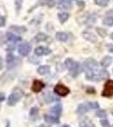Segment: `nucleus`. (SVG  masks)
Masks as SVG:
<instances>
[{
    "mask_svg": "<svg viewBox=\"0 0 113 127\" xmlns=\"http://www.w3.org/2000/svg\"><path fill=\"white\" fill-rule=\"evenodd\" d=\"M64 65L69 70L71 75L76 76V75H79V68H80L79 64L78 62H76V61H74L73 59H67L64 62Z\"/></svg>",
    "mask_w": 113,
    "mask_h": 127,
    "instance_id": "nucleus-1",
    "label": "nucleus"
},
{
    "mask_svg": "<svg viewBox=\"0 0 113 127\" xmlns=\"http://www.w3.org/2000/svg\"><path fill=\"white\" fill-rule=\"evenodd\" d=\"M105 88L102 92V96L106 97H111L113 96V81L108 80L105 84Z\"/></svg>",
    "mask_w": 113,
    "mask_h": 127,
    "instance_id": "nucleus-2",
    "label": "nucleus"
},
{
    "mask_svg": "<svg viewBox=\"0 0 113 127\" xmlns=\"http://www.w3.org/2000/svg\"><path fill=\"white\" fill-rule=\"evenodd\" d=\"M54 93L61 97H65L70 93V90L68 87H67L63 84H57L54 87Z\"/></svg>",
    "mask_w": 113,
    "mask_h": 127,
    "instance_id": "nucleus-3",
    "label": "nucleus"
},
{
    "mask_svg": "<svg viewBox=\"0 0 113 127\" xmlns=\"http://www.w3.org/2000/svg\"><path fill=\"white\" fill-rule=\"evenodd\" d=\"M22 97V94L20 93H13L9 95L8 98V105L14 106Z\"/></svg>",
    "mask_w": 113,
    "mask_h": 127,
    "instance_id": "nucleus-4",
    "label": "nucleus"
},
{
    "mask_svg": "<svg viewBox=\"0 0 113 127\" xmlns=\"http://www.w3.org/2000/svg\"><path fill=\"white\" fill-rule=\"evenodd\" d=\"M30 51H31V46L27 42H24V43L20 45L18 48V52L22 56H27L30 53Z\"/></svg>",
    "mask_w": 113,
    "mask_h": 127,
    "instance_id": "nucleus-5",
    "label": "nucleus"
},
{
    "mask_svg": "<svg viewBox=\"0 0 113 127\" xmlns=\"http://www.w3.org/2000/svg\"><path fill=\"white\" fill-rule=\"evenodd\" d=\"M84 67L87 70H94L98 67V63L93 59H88L84 62Z\"/></svg>",
    "mask_w": 113,
    "mask_h": 127,
    "instance_id": "nucleus-6",
    "label": "nucleus"
},
{
    "mask_svg": "<svg viewBox=\"0 0 113 127\" xmlns=\"http://www.w3.org/2000/svg\"><path fill=\"white\" fill-rule=\"evenodd\" d=\"M35 54L37 55V56H46V55H48L52 53V50L49 48H46V47H37L36 49H35Z\"/></svg>",
    "mask_w": 113,
    "mask_h": 127,
    "instance_id": "nucleus-7",
    "label": "nucleus"
},
{
    "mask_svg": "<svg viewBox=\"0 0 113 127\" xmlns=\"http://www.w3.org/2000/svg\"><path fill=\"white\" fill-rule=\"evenodd\" d=\"M45 85L44 83L42 82V81H39V80H35L33 81V84H32V87H31V89L34 93H40L41 91L44 88Z\"/></svg>",
    "mask_w": 113,
    "mask_h": 127,
    "instance_id": "nucleus-8",
    "label": "nucleus"
},
{
    "mask_svg": "<svg viewBox=\"0 0 113 127\" xmlns=\"http://www.w3.org/2000/svg\"><path fill=\"white\" fill-rule=\"evenodd\" d=\"M71 7H72V3L68 0H59L58 3H57V8L59 9L66 10L71 9Z\"/></svg>",
    "mask_w": 113,
    "mask_h": 127,
    "instance_id": "nucleus-9",
    "label": "nucleus"
},
{
    "mask_svg": "<svg viewBox=\"0 0 113 127\" xmlns=\"http://www.w3.org/2000/svg\"><path fill=\"white\" fill-rule=\"evenodd\" d=\"M82 36H83V37L85 38V40L89 41V42H92V43H94V42H97V36L94 34L91 33V32H84L83 33H82Z\"/></svg>",
    "mask_w": 113,
    "mask_h": 127,
    "instance_id": "nucleus-10",
    "label": "nucleus"
},
{
    "mask_svg": "<svg viewBox=\"0 0 113 127\" xmlns=\"http://www.w3.org/2000/svg\"><path fill=\"white\" fill-rule=\"evenodd\" d=\"M6 37H7V40L9 42H12V43H17L21 41V37L20 36H16L15 34L14 33H11V32H8L6 34Z\"/></svg>",
    "mask_w": 113,
    "mask_h": 127,
    "instance_id": "nucleus-11",
    "label": "nucleus"
},
{
    "mask_svg": "<svg viewBox=\"0 0 113 127\" xmlns=\"http://www.w3.org/2000/svg\"><path fill=\"white\" fill-rule=\"evenodd\" d=\"M17 61H19V59L14 57L13 54H9L7 56V64L9 67H13L17 64Z\"/></svg>",
    "mask_w": 113,
    "mask_h": 127,
    "instance_id": "nucleus-12",
    "label": "nucleus"
},
{
    "mask_svg": "<svg viewBox=\"0 0 113 127\" xmlns=\"http://www.w3.org/2000/svg\"><path fill=\"white\" fill-rule=\"evenodd\" d=\"M62 111H63V106H62L61 104H57V105L53 106V107L51 108V112L54 114L55 117H57V118L61 115Z\"/></svg>",
    "mask_w": 113,
    "mask_h": 127,
    "instance_id": "nucleus-13",
    "label": "nucleus"
},
{
    "mask_svg": "<svg viewBox=\"0 0 113 127\" xmlns=\"http://www.w3.org/2000/svg\"><path fill=\"white\" fill-rule=\"evenodd\" d=\"M50 66L49 65H41L40 67L37 69V72L39 75H46L50 72Z\"/></svg>",
    "mask_w": 113,
    "mask_h": 127,
    "instance_id": "nucleus-14",
    "label": "nucleus"
},
{
    "mask_svg": "<svg viewBox=\"0 0 113 127\" xmlns=\"http://www.w3.org/2000/svg\"><path fill=\"white\" fill-rule=\"evenodd\" d=\"M88 111H89V107H88L87 104L82 103L78 106L77 113L79 114H85V113H87Z\"/></svg>",
    "mask_w": 113,
    "mask_h": 127,
    "instance_id": "nucleus-15",
    "label": "nucleus"
},
{
    "mask_svg": "<svg viewBox=\"0 0 113 127\" xmlns=\"http://www.w3.org/2000/svg\"><path fill=\"white\" fill-rule=\"evenodd\" d=\"M56 38L60 42H66L68 38V36L67 33L63 32H58L56 33Z\"/></svg>",
    "mask_w": 113,
    "mask_h": 127,
    "instance_id": "nucleus-16",
    "label": "nucleus"
},
{
    "mask_svg": "<svg viewBox=\"0 0 113 127\" xmlns=\"http://www.w3.org/2000/svg\"><path fill=\"white\" fill-rule=\"evenodd\" d=\"M45 118V120L47 122V123H50V124H57L59 123V120H58V118L57 117H55V116H52V115H45L44 116Z\"/></svg>",
    "mask_w": 113,
    "mask_h": 127,
    "instance_id": "nucleus-17",
    "label": "nucleus"
},
{
    "mask_svg": "<svg viewBox=\"0 0 113 127\" xmlns=\"http://www.w3.org/2000/svg\"><path fill=\"white\" fill-rule=\"evenodd\" d=\"M57 17H58V20L61 23H64V22H66L68 19L69 15H68V13H67V12H62V13L58 14Z\"/></svg>",
    "mask_w": 113,
    "mask_h": 127,
    "instance_id": "nucleus-18",
    "label": "nucleus"
},
{
    "mask_svg": "<svg viewBox=\"0 0 113 127\" xmlns=\"http://www.w3.org/2000/svg\"><path fill=\"white\" fill-rule=\"evenodd\" d=\"M112 57L106 56V57H104L103 59L101 60V62H100V64H101V66H103V67H108L109 65L112 64Z\"/></svg>",
    "mask_w": 113,
    "mask_h": 127,
    "instance_id": "nucleus-19",
    "label": "nucleus"
},
{
    "mask_svg": "<svg viewBox=\"0 0 113 127\" xmlns=\"http://www.w3.org/2000/svg\"><path fill=\"white\" fill-rule=\"evenodd\" d=\"M98 75H99V78L100 81H102V80H106L109 78V76H110V75H109V72L107 70H106V69H102V70L100 71V73L98 74Z\"/></svg>",
    "mask_w": 113,
    "mask_h": 127,
    "instance_id": "nucleus-20",
    "label": "nucleus"
},
{
    "mask_svg": "<svg viewBox=\"0 0 113 127\" xmlns=\"http://www.w3.org/2000/svg\"><path fill=\"white\" fill-rule=\"evenodd\" d=\"M12 31H14V32H17V33H24L26 32V28L24 26H13L10 28Z\"/></svg>",
    "mask_w": 113,
    "mask_h": 127,
    "instance_id": "nucleus-21",
    "label": "nucleus"
},
{
    "mask_svg": "<svg viewBox=\"0 0 113 127\" xmlns=\"http://www.w3.org/2000/svg\"><path fill=\"white\" fill-rule=\"evenodd\" d=\"M46 38H47V36H46V34L40 32V33H38L36 36H35V41H36V42H42V41H45V40L46 39Z\"/></svg>",
    "mask_w": 113,
    "mask_h": 127,
    "instance_id": "nucleus-22",
    "label": "nucleus"
},
{
    "mask_svg": "<svg viewBox=\"0 0 113 127\" xmlns=\"http://www.w3.org/2000/svg\"><path fill=\"white\" fill-rule=\"evenodd\" d=\"M103 24L107 26H113V16L105 17L103 20Z\"/></svg>",
    "mask_w": 113,
    "mask_h": 127,
    "instance_id": "nucleus-23",
    "label": "nucleus"
},
{
    "mask_svg": "<svg viewBox=\"0 0 113 127\" xmlns=\"http://www.w3.org/2000/svg\"><path fill=\"white\" fill-rule=\"evenodd\" d=\"M80 127H94V125L92 124L91 121H90L89 120H81L79 123Z\"/></svg>",
    "mask_w": 113,
    "mask_h": 127,
    "instance_id": "nucleus-24",
    "label": "nucleus"
},
{
    "mask_svg": "<svg viewBox=\"0 0 113 127\" xmlns=\"http://www.w3.org/2000/svg\"><path fill=\"white\" fill-rule=\"evenodd\" d=\"M110 0H94V3L97 5L101 6V7H106L108 5Z\"/></svg>",
    "mask_w": 113,
    "mask_h": 127,
    "instance_id": "nucleus-25",
    "label": "nucleus"
},
{
    "mask_svg": "<svg viewBox=\"0 0 113 127\" xmlns=\"http://www.w3.org/2000/svg\"><path fill=\"white\" fill-rule=\"evenodd\" d=\"M38 114H39V108L37 107H33L30 111V116L31 118L36 117L38 115Z\"/></svg>",
    "mask_w": 113,
    "mask_h": 127,
    "instance_id": "nucleus-26",
    "label": "nucleus"
},
{
    "mask_svg": "<svg viewBox=\"0 0 113 127\" xmlns=\"http://www.w3.org/2000/svg\"><path fill=\"white\" fill-rule=\"evenodd\" d=\"M96 32H97V33L99 34L100 36H102V37H105V36L107 35V32H106V30L103 29V28L97 27L96 28Z\"/></svg>",
    "mask_w": 113,
    "mask_h": 127,
    "instance_id": "nucleus-27",
    "label": "nucleus"
},
{
    "mask_svg": "<svg viewBox=\"0 0 113 127\" xmlns=\"http://www.w3.org/2000/svg\"><path fill=\"white\" fill-rule=\"evenodd\" d=\"M96 116L99 118H104L106 116V112L104 109H100L99 111L96 112Z\"/></svg>",
    "mask_w": 113,
    "mask_h": 127,
    "instance_id": "nucleus-28",
    "label": "nucleus"
},
{
    "mask_svg": "<svg viewBox=\"0 0 113 127\" xmlns=\"http://www.w3.org/2000/svg\"><path fill=\"white\" fill-rule=\"evenodd\" d=\"M88 105H89L90 108H92V109H96V108H99V103H96V102H90V103H88Z\"/></svg>",
    "mask_w": 113,
    "mask_h": 127,
    "instance_id": "nucleus-29",
    "label": "nucleus"
},
{
    "mask_svg": "<svg viewBox=\"0 0 113 127\" xmlns=\"http://www.w3.org/2000/svg\"><path fill=\"white\" fill-rule=\"evenodd\" d=\"M100 124L103 127H108L109 126V121L107 120H100Z\"/></svg>",
    "mask_w": 113,
    "mask_h": 127,
    "instance_id": "nucleus-30",
    "label": "nucleus"
},
{
    "mask_svg": "<svg viewBox=\"0 0 113 127\" xmlns=\"http://www.w3.org/2000/svg\"><path fill=\"white\" fill-rule=\"evenodd\" d=\"M4 24H5V19H4V17H3V16L0 15V27H1V26H4Z\"/></svg>",
    "mask_w": 113,
    "mask_h": 127,
    "instance_id": "nucleus-31",
    "label": "nucleus"
},
{
    "mask_svg": "<svg viewBox=\"0 0 113 127\" xmlns=\"http://www.w3.org/2000/svg\"><path fill=\"white\" fill-rule=\"evenodd\" d=\"M21 3H22V0H15V6L16 7H19V9L20 5H21Z\"/></svg>",
    "mask_w": 113,
    "mask_h": 127,
    "instance_id": "nucleus-32",
    "label": "nucleus"
},
{
    "mask_svg": "<svg viewBox=\"0 0 113 127\" xmlns=\"http://www.w3.org/2000/svg\"><path fill=\"white\" fill-rule=\"evenodd\" d=\"M4 99H5V96H4V94L2 93H0V102H3Z\"/></svg>",
    "mask_w": 113,
    "mask_h": 127,
    "instance_id": "nucleus-33",
    "label": "nucleus"
},
{
    "mask_svg": "<svg viewBox=\"0 0 113 127\" xmlns=\"http://www.w3.org/2000/svg\"><path fill=\"white\" fill-rule=\"evenodd\" d=\"M108 49H109V51H110V52L113 53V45H109Z\"/></svg>",
    "mask_w": 113,
    "mask_h": 127,
    "instance_id": "nucleus-34",
    "label": "nucleus"
},
{
    "mask_svg": "<svg viewBox=\"0 0 113 127\" xmlns=\"http://www.w3.org/2000/svg\"><path fill=\"white\" fill-rule=\"evenodd\" d=\"M5 127H10V122L9 121V120H7V121H6V126H5Z\"/></svg>",
    "mask_w": 113,
    "mask_h": 127,
    "instance_id": "nucleus-35",
    "label": "nucleus"
},
{
    "mask_svg": "<svg viewBox=\"0 0 113 127\" xmlns=\"http://www.w3.org/2000/svg\"><path fill=\"white\" fill-rule=\"evenodd\" d=\"M63 127H70V126H68V125H64V126H63Z\"/></svg>",
    "mask_w": 113,
    "mask_h": 127,
    "instance_id": "nucleus-36",
    "label": "nucleus"
},
{
    "mask_svg": "<svg viewBox=\"0 0 113 127\" xmlns=\"http://www.w3.org/2000/svg\"><path fill=\"white\" fill-rule=\"evenodd\" d=\"M111 38H112V39L113 40V32L112 33V35H111Z\"/></svg>",
    "mask_w": 113,
    "mask_h": 127,
    "instance_id": "nucleus-37",
    "label": "nucleus"
},
{
    "mask_svg": "<svg viewBox=\"0 0 113 127\" xmlns=\"http://www.w3.org/2000/svg\"><path fill=\"white\" fill-rule=\"evenodd\" d=\"M112 114H113V108H112Z\"/></svg>",
    "mask_w": 113,
    "mask_h": 127,
    "instance_id": "nucleus-38",
    "label": "nucleus"
},
{
    "mask_svg": "<svg viewBox=\"0 0 113 127\" xmlns=\"http://www.w3.org/2000/svg\"><path fill=\"white\" fill-rule=\"evenodd\" d=\"M112 127H113V126H112Z\"/></svg>",
    "mask_w": 113,
    "mask_h": 127,
    "instance_id": "nucleus-39",
    "label": "nucleus"
}]
</instances>
